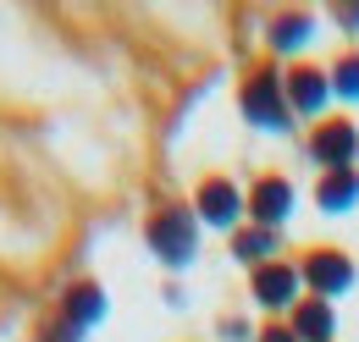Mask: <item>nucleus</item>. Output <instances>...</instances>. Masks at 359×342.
<instances>
[{
	"label": "nucleus",
	"instance_id": "obj_13",
	"mask_svg": "<svg viewBox=\"0 0 359 342\" xmlns=\"http://www.w3.org/2000/svg\"><path fill=\"white\" fill-rule=\"evenodd\" d=\"M315 34V17L310 11H276L266 22V44L276 50V55H287V50H304Z\"/></svg>",
	"mask_w": 359,
	"mask_h": 342
},
{
	"label": "nucleus",
	"instance_id": "obj_5",
	"mask_svg": "<svg viewBox=\"0 0 359 342\" xmlns=\"http://www.w3.org/2000/svg\"><path fill=\"white\" fill-rule=\"evenodd\" d=\"M310 160L320 171H348L359 160V128L348 122V116L315 122V132H310Z\"/></svg>",
	"mask_w": 359,
	"mask_h": 342
},
{
	"label": "nucleus",
	"instance_id": "obj_17",
	"mask_svg": "<svg viewBox=\"0 0 359 342\" xmlns=\"http://www.w3.org/2000/svg\"><path fill=\"white\" fill-rule=\"evenodd\" d=\"M78 337H83V331H72V326H67V320L55 315V326H50V331H45L39 342H78Z\"/></svg>",
	"mask_w": 359,
	"mask_h": 342
},
{
	"label": "nucleus",
	"instance_id": "obj_2",
	"mask_svg": "<svg viewBox=\"0 0 359 342\" xmlns=\"http://www.w3.org/2000/svg\"><path fill=\"white\" fill-rule=\"evenodd\" d=\"M238 111H243V122L260 132H287L293 128V105H287V88L276 72H255L249 83L238 88Z\"/></svg>",
	"mask_w": 359,
	"mask_h": 342
},
{
	"label": "nucleus",
	"instance_id": "obj_15",
	"mask_svg": "<svg viewBox=\"0 0 359 342\" xmlns=\"http://www.w3.org/2000/svg\"><path fill=\"white\" fill-rule=\"evenodd\" d=\"M216 331H222V342H255V337H260V331H255L249 320H238V315H226Z\"/></svg>",
	"mask_w": 359,
	"mask_h": 342
},
{
	"label": "nucleus",
	"instance_id": "obj_4",
	"mask_svg": "<svg viewBox=\"0 0 359 342\" xmlns=\"http://www.w3.org/2000/svg\"><path fill=\"white\" fill-rule=\"evenodd\" d=\"M243 188L238 182H226V177H205L199 182V193H194V221L199 226H216V232H238V221H243Z\"/></svg>",
	"mask_w": 359,
	"mask_h": 342
},
{
	"label": "nucleus",
	"instance_id": "obj_18",
	"mask_svg": "<svg viewBox=\"0 0 359 342\" xmlns=\"http://www.w3.org/2000/svg\"><path fill=\"white\" fill-rule=\"evenodd\" d=\"M337 22H343V28H359V6H337Z\"/></svg>",
	"mask_w": 359,
	"mask_h": 342
},
{
	"label": "nucleus",
	"instance_id": "obj_16",
	"mask_svg": "<svg viewBox=\"0 0 359 342\" xmlns=\"http://www.w3.org/2000/svg\"><path fill=\"white\" fill-rule=\"evenodd\" d=\"M255 342H299V337H293V326H287V320H271V326H266Z\"/></svg>",
	"mask_w": 359,
	"mask_h": 342
},
{
	"label": "nucleus",
	"instance_id": "obj_1",
	"mask_svg": "<svg viewBox=\"0 0 359 342\" xmlns=\"http://www.w3.org/2000/svg\"><path fill=\"white\" fill-rule=\"evenodd\" d=\"M144 243L155 249V259L166 271H182L199 254V221H194V210H155L144 226Z\"/></svg>",
	"mask_w": 359,
	"mask_h": 342
},
{
	"label": "nucleus",
	"instance_id": "obj_7",
	"mask_svg": "<svg viewBox=\"0 0 359 342\" xmlns=\"http://www.w3.org/2000/svg\"><path fill=\"white\" fill-rule=\"evenodd\" d=\"M243 205H249V221H255V226H266V232H282V226L293 221V205H299V193H293V182H287V177H260V182L243 193Z\"/></svg>",
	"mask_w": 359,
	"mask_h": 342
},
{
	"label": "nucleus",
	"instance_id": "obj_11",
	"mask_svg": "<svg viewBox=\"0 0 359 342\" xmlns=\"http://www.w3.org/2000/svg\"><path fill=\"white\" fill-rule=\"evenodd\" d=\"M232 259H238V265H255V271L271 265V259H282V232H266V226H255V221L238 226V232H232Z\"/></svg>",
	"mask_w": 359,
	"mask_h": 342
},
{
	"label": "nucleus",
	"instance_id": "obj_12",
	"mask_svg": "<svg viewBox=\"0 0 359 342\" xmlns=\"http://www.w3.org/2000/svg\"><path fill=\"white\" fill-rule=\"evenodd\" d=\"M315 205L326 215H343L359 205V171H320V182H315Z\"/></svg>",
	"mask_w": 359,
	"mask_h": 342
},
{
	"label": "nucleus",
	"instance_id": "obj_9",
	"mask_svg": "<svg viewBox=\"0 0 359 342\" xmlns=\"http://www.w3.org/2000/svg\"><path fill=\"white\" fill-rule=\"evenodd\" d=\"M105 287L100 282H72L67 287V299H61V320L72 326V331H89V326H100L105 320Z\"/></svg>",
	"mask_w": 359,
	"mask_h": 342
},
{
	"label": "nucleus",
	"instance_id": "obj_10",
	"mask_svg": "<svg viewBox=\"0 0 359 342\" xmlns=\"http://www.w3.org/2000/svg\"><path fill=\"white\" fill-rule=\"evenodd\" d=\"M287 326H293L299 342H337V309L326 299H304L293 315H287Z\"/></svg>",
	"mask_w": 359,
	"mask_h": 342
},
{
	"label": "nucleus",
	"instance_id": "obj_14",
	"mask_svg": "<svg viewBox=\"0 0 359 342\" xmlns=\"http://www.w3.org/2000/svg\"><path fill=\"white\" fill-rule=\"evenodd\" d=\"M332 94L359 100V50H348V55H337V61H332Z\"/></svg>",
	"mask_w": 359,
	"mask_h": 342
},
{
	"label": "nucleus",
	"instance_id": "obj_6",
	"mask_svg": "<svg viewBox=\"0 0 359 342\" xmlns=\"http://www.w3.org/2000/svg\"><path fill=\"white\" fill-rule=\"evenodd\" d=\"M249 293H255V303L260 309H299L304 303V276H299V265H287V259H271V265H260L255 276H249Z\"/></svg>",
	"mask_w": 359,
	"mask_h": 342
},
{
	"label": "nucleus",
	"instance_id": "obj_3",
	"mask_svg": "<svg viewBox=\"0 0 359 342\" xmlns=\"http://www.w3.org/2000/svg\"><path fill=\"white\" fill-rule=\"evenodd\" d=\"M299 276H304V287H310V299H343L348 287H354V259L343 254V249H310V254L299 259Z\"/></svg>",
	"mask_w": 359,
	"mask_h": 342
},
{
	"label": "nucleus",
	"instance_id": "obj_8",
	"mask_svg": "<svg viewBox=\"0 0 359 342\" xmlns=\"http://www.w3.org/2000/svg\"><path fill=\"white\" fill-rule=\"evenodd\" d=\"M282 88H287L293 116H320L326 100H332V72H320V67H287Z\"/></svg>",
	"mask_w": 359,
	"mask_h": 342
}]
</instances>
